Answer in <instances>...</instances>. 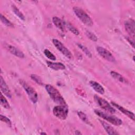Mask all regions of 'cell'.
Here are the masks:
<instances>
[{
    "mask_svg": "<svg viewBox=\"0 0 135 135\" xmlns=\"http://www.w3.org/2000/svg\"><path fill=\"white\" fill-rule=\"evenodd\" d=\"M65 26L68 27L69 30L70 31H71L72 33H73L74 35H79V31L71 24H70L69 23H65Z\"/></svg>",
    "mask_w": 135,
    "mask_h": 135,
    "instance_id": "ffe728a7",
    "label": "cell"
},
{
    "mask_svg": "<svg viewBox=\"0 0 135 135\" xmlns=\"http://www.w3.org/2000/svg\"><path fill=\"white\" fill-rule=\"evenodd\" d=\"M1 120L2 121L5 122L7 124H8L10 127L12 126V122H11V120L8 118H7L6 117H5L4 115H3L2 114L1 115Z\"/></svg>",
    "mask_w": 135,
    "mask_h": 135,
    "instance_id": "4316f807",
    "label": "cell"
},
{
    "mask_svg": "<svg viewBox=\"0 0 135 135\" xmlns=\"http://www.w3.org/2000/svg\"><path fill=\"white\" fill-rule=\"evenodd\" d=\"M90 86L98 93L103 94L104 93V89L103 86L97 82L91 81L89 82Z\"/></svg>",
    "mask_w": 135,
    "mask_h": 135,
    "instance_id": "2e32d148",
    "label": "cell"
},
{
    "mask_svg": "<svg viewBox=\"0 0 135 135\" xmlns=\"http://www.w3.org/2000/svg\"><path fill=\"white\" fill-rule=\"evenodd\" d=\"M94 98L95 102L99 105L100 108L105 110V111H107L109 113H115V111L114 109L110 104V103L107 101L101 98V97H99L97 95H95L94 96Z\"/></svg>",
    "mask_w": 135,
    "mask_h": 135,
    "instance_id": "8992f818",
    "label": "cell"
},
{
    "mask_svg": "<svg viewBox=\"0 0 135 135\" xmlns=\"http://www.w3.org/2000/svg\"><path fill=\"white\" fill-rule=\"evenodd\" d=\"M12 10L13 11V12L14 13V14L17 16L21 20L24 21L25 20V16L23 14V13L18 9V8L15 6L14 5H12Z\"/></svg>",
    "mask_w": 135,
    "mask_h": 135,
    "instance_id": "ac0fdd59",
    "label": "cell"
},
{
    "mask_svg": "<svg viewBox=\"0 0 135 135\" xmlns=\"http://www.w3.org/2000/svg\"><path fill=\"white\" fill-rule=\"evenodd\" d=\"M44 54L48 59H49L52 61H54L56 60V57L55 56V55L52 52H51L48 49L44 50Z\"/></svg>",
    "mask_w": 135,
    "mask_h": 135,
    "instance_id": "cb8c5ba5",
    "label": "cell"
},
{
    "mask_svg": "<svg viewBox=\"0 0 135 135\" xmlns=\"http://www.w3.org/2000/svg\"><path fill=\"white\" fill-rule=\"evenodd\" d=\"M110 74L114 79H116L117 80L122 83H128V81L122 75H121L120 74H119V73L115 71H111Z\"/></svg>",
    "mask_w": 135,
    "mask_h": 135,
    "instance_id": "e0dca14e",
    "label": "cell"
},
{
    "mask_svg": "<svg viewBox=\"0 0 135 135\" xmlns=\"http://www.w3.org/2000/svg\"><path fill=\"white\" fill-rule=\"evenodd\" d=\"M94 112L97 115H98L101 118H103V119L107 120V121L113 125L120 126L122 123V120L114 115H109L107 113H104L103 111L98 110H95Z\"/></svg>",
    "mask_w": 135,
    "mask_h": 135,
    "instance_id": "3957f363",
    "label": "cell"
},
{
    "mask_svg": "<svg viewBox=\"0 0 135 135\" xmlns=\"http://www.w3.org/2000/svg\"><path fill=\"white\" fill-rule=\"evenodd\" d=\"M31 78L32 80H33L37 84H38L40 85H43L42 80L39 76H38L36 74H31Z\"/></svg>",
    "mask_w": 135,
    "mask_h": 135,
    "instance_id": "d4e9b609",
    "label": "cell"
},
{
    "mask_svg": "<svg viewBox=\"0 0 135 135\" xmlns=\"http://www.w3.org/2000/svg\"><path fill=\"white\" fill-rule=\"evenodd\" d=\"M78 115L79 116V117L84 122H85V123H87L88 124H90V121L88 119V117L86 116V115L83 113V112H81V111H79L78 112Z\"/></svg>",
    "mask_w": 135,
    "mask_h": 135,
    "instance_id": "44dd1931",
    "label": "cell"
},
{
    "mask_svg": "<svg viewBox=\"0 0 135 135\" xmlns=\"http://www.w3.org/2000/svg\"><path fill=\"white\" fill-rule=\"evenodd\" d=\"M97 51L99 54L104 59L111 62H115V59L114 57L113 56L112 54L108 50L101 46H98L97 47Z\"/></svg>",
    "mask_w": 135,
    "mask_h": 135,
    "instance_id": "ba28073f",
    "label": "cell"
},
{
    "mask_svg": "<svg viewBox=\"0 0 135 135\" xmlns=\"http://www.w3.org/2000/svg\"><path fill=\"white\" fill-rule=\"evenodd\" d=\"M101 123L102 124L103 128L105 129L106 132L108 133L109 134H111V135H116L118 134V132L110 124L107 123V122L102 121V120H100Z\"/></svg>",
    "mask_w": 135,
    "mask_h": 135,
    "instance_id": "9a60e30c",
    "label": "cell"
},
{
    "mask_svg": "<svg viewBox=\"0 0 135 135\" xmlns=\"http://www.w3.org/2000/svg\"><path fill=\"white\" fill-rule=\"evenodd\" d=\"M127 39L128 41V42L132 45V47H134V41H133V40H132L130 37H127Z\"/></svg>",
    "mask_w": 135,
    "mask_h": 135,
    "instance_id": "83f0119b",
    "label": "cell"
},
{
    "mask_svg": "<svg viewBox=\"0 0 135 135\" xmlns=\"http://www.w3.org/2000/svg\"><path fill=\"white\" fill-rule=\"evenodd\" d=\"M20 83L24 88V90L26 91L31 101L34 103L37 102L38 100V95L34 88H33L31 86L29 85L26 82H25L23 80H20Z\"/></svg>",
    "mask_w": 135,
    "mask_h": 135,
    "instance_id": "277c9868",
    "label": "cell"
},
{
    "mask_svg": "<svg viewBox=\"0 0 135 135\" xmlns=\"http://www.w3.org/2000/svg\"><path fill=\"white\" fill-rule=\"evenodd\" d=\"M41 134H46V133H44V132H42V133H41Z\"/></svg>",
    "mask_w": 135,
    "mask_h": 135,
    "instance_id": "f1b7e54d",
    "label": "cell"
},
{
    "mask_svg": "<svg viewBox=\"0 0 135 135\" xmlns=\"http://www.w3.org/2000/svg\"><path fill=\"white\" fill-rule=\"evenodd\" d=\"M1 105L5 108L7 109H9L10 108V105L9 103L8 102L6 99L3 96L2 93H1Z\"/></svg>",
    "mask_w": 135,
    "mask_h": 135,
    "instance_id": "d6986e66",
    "label": "cell"
},
{
    "mask_svg": "<svg viewBox=\"0 0 135 135\" xmlns=\"http://www.w3.org/2000/svg\"><path fill=\"white\" fill-rule=\"evenodd\" d=\"M52 42L55 47L66 57L71 59L72 58V54L71 52L58 40L53 39Z\"/></svg>",
    "mask_w": 135,
    "mask_h": 135,
    "instance_id": "52a82bcc",
    "label": "cell"
},
{
    "mask_svg": "<svg viewBox=\"0 0 135 135\" xmlns=\"http://www.w3.org/2000/svg\"><path fill=\"white\" fill-rule=\"evenodd\" d=\"M78 47L86 55H87L88 56H89V57H92V54L91 53V52H90V51L88 49L87 47H86L85 46L81 44L80 43H78L77 44Z\"/></svg>",
    "mask_w": 135,
    "mask_h": 135,
    "instance_id": "7402d4cb",
    "label": "cell"
},
{
    "mask_svg": "<svg viewBox=\"0 0 135 135\" xmlns=\"http://www.w3.org/2000/svg\"><path fill=\"white\" fill-rule=\"evenodd\" d=\"M0 87L1 91L3 92V93L6 97L11 98L12 94L11 91L2 76H0Z\"/></svg>",
    "mask_w": 135,
    "mask_h": 135,
    "instance_id": "7c38bea8",
    "label": "cell"
},
{
    "mask_svg": "<svg viewBox=\"0 0 135 135\" xmlns=\"http://www.w3.org/2000/svg\"><path fill=\"white\" fill-rule=\"evenodd\" d=\"M52 22L53 24L61 31H64L65 30V22H63V21L60 18L54 16L52 18Z\"/></svg>",
    "mask_w": 135,
    "mask_h": 135,
    "instance_id": "5bb4252c",
    "label": "cell"
},
{
    "mask_svg": "<svg viewBox=\"0 0 135 135\" xmlns=\"http://www.w3.org/2000/svg\"><path fill=\"white\" fill-rule=\"evenodd\" d=\"M69 110L67 105H57L53 109L54 115L60 119L64 120L67 118Z\"/></svg>",
    "mask_w": 135,
    "mask_h": 135,
    "instance_id": "5b68a950",
    "label": "cell"
},
{
    "mask_svg": "<svg viewBox=\"0 0 135 135\" xmlns=\"http://www.w3.org/2000/svg\"><path fill=\"white\" fill-rule=\"evenodd\" d=\"M73 11L79 19L84 24L88 26H92L93 21L89 15L82 8L79 7H73Z\"/></svg>",
    "mask_w": 135,
    "mask_h": 135,
    "instance_id": "7a4b0ae2",
    "label": "cell"
},
{
    "mask_svg": "<svg viewBox=\"0 0 135 135\" xmlns=\"http://www.w3.org/2000/svg\"><path fill=\"white\" fill-rule=\"evenodd\" d=\"M86 36L89 38H90L91 40L94 41V42H97L98 41V38L92 32L90 31H86L85 33Z\"/></svg>",
    "mask_w": 135,
    "mask_h": 135,
    "instance_id": "484cf974",
    "label": "cell"
},
{
    "mask_svg": "<svg viewBox=\"0 0 135 135\" xmlns=\"http://www.w3.org/2000/svg\"><path fill=\"white\" fill-rule=\"evenodd\" d=\"M46 64L49 68L54 70H63L65 69V66L61 62H52L47 61Z\"/></svg>",
    "mask_w": 135,
    "mask_h": 135,
    "instance_id": "4fadbf2b",
    "label": "cell"
},
{
    "mask_svg": "<svg viewBox=\"0 0 135 135\" xmlns=\"http://www.w3.org/2000/svg\"><path fill=\"white\" fill-rule=\"evenodd\" d=\"M134 21L133 20H129L124 22V26L126 31L134 39Z\"/></svg>",
    "mask_w": 135,
    "mask_h": 135,
    "instance_id": "30bf717a",
    "label": "cell"
},
{
    "mask_svg": "<svg viewBox=\"0 0 135 135\" xmlns=\"http://www.w3.org/2000/svg\"><path fill=\"white\" fill-rule=\"evenodd\" d=\"M4 47L8 52H9L13 55L21 59L24 57V53L21 50H20L14 46H13L9 44L5 43L4 44Z\"/></svg>",
    "mask_w": 135,
    "mask_h": 135,
    "instance_id": "9c48e42d",
    "label": "cell"
},
{
    "mask_svg": "<svg viewBox=\"0 0 135 135\" xmlns=\"http://www.w3.org/2000/svg\"><path fill=\"white\" fill-rule=\"evenodd\" d=\"M1 20L2 22L6 26H9V27H13V24L11 21H9L8 20H7L2 14H1Z\"/></svg>",
    "mask_w": 135,
    "mask_h": 135,
    "instance_id": "603a6c76",
    "label": "cell"
},
{
    "mask_svg": "<svg viewBox=\"0 0 135 135\" xmlns=\"http://www.w3.org/2000/svg\"><path fill=\"white\" fill-rule=\"evenodd\" d=\"M45 89L50 98L54 102L62 105H67L64 98L55 88L48 84L45 85Z\"/></svg>",
    "mask_w": 135,
    "mask_h": 135,
    "instance_id": "6da1fadb",
    "label": "cell"
},
{
    "mask_svg": "<svg viewBox=\"0 0 135 135\" xmlns=\"http://www.w3.org/2000/svg\"><path fill=\"white\" fill-rule=\"evenodd\" d=\"M111 104L114 107H115L117 109H118L120 111H121L122 113H123L124 114H125L126 115L128 116L130 119H132L133 121H134V119H135V117H134V114L133 112L128 110L127 109H125L124 108L121 107V105L114 103V102H111Z\"/></svg>",
    "mask_w": 135,
    "mask_h": 135,
    "instance_id": "8fae6325",
    "label": "cell"
}]
</instances>
